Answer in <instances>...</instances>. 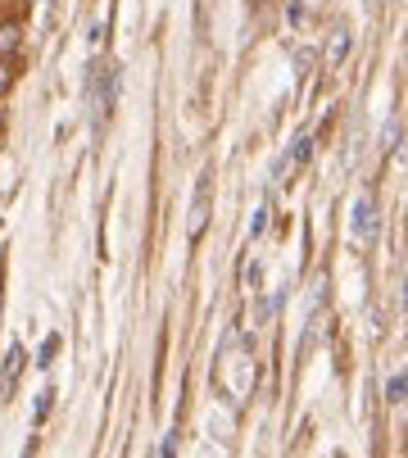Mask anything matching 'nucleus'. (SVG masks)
I'll use <instances>...</instances> for the list:
<instances>
[{
    "label": "nucleus",
    "instance_id": "obj_14",
    "mask_svg": "<svg viewBox=\"0 0 408 458\" xmlns=\"http://www.w3.org/2000/svg\"><path fill=\"white\" fill-rule=\"evenodd\" d=\"M23 458H32V445H28V449H23Z\"/></svg>",
    "mask_w": 408,
    "mask_h": 458
},
{
    "label": "nucleus",
    "instance_id": "obj_6",
    "mask_svg": "<svg viewBox=\"0 0 408 458\" xmlns=\"http://www.w3.org/2000/svg\"><path fill=\"white\" fill-rule=\"evenodd\" d=\"M23 46V28L19 23H0V59H10Z\"/></svg>",
    "mask_w": 408,
    "mask_h": 458
},
{
    "label": "nucleus",
    "instance_id": "obj_8",
    "mask_svg": "<svg viewBox=\"0 0 408 458\" xmlns=\"http://www.w3.org/2000/svg\"><path fill=\"white\" fill-rule=\"evenodd\" d=\"M404 390H408V381H404V372H395V377L386 381V400H390V404H404Z\"/></svg>",
    "mask_w": 408,
    "mask_h": 458
},
{
    "label": "nucleus",
    "instance_id": "obj_13",
    "mask_svg": "<svg viewBox=\"0 0 408 458\" xmlns=\"http://www.w3.org/2000/svg\"><path fill=\"white\" fill-rule=\"evenodd\" d=\"M173 454H177V436H168V440H164V454H159V458H173Z\"/></svg>",
    "mask_w": 408,
    "mask_h": 458
},
{
    "label": "nucleus",
    "instance_id": "obj_5",
    "mask_svg": "<svg viewBox=\"0 0 408 458\" xmlns=\"http://www.w3.org/2000/svg\"><path fill=\"white\" fill-rule=\"evenodd\" d=\"M345 55H350V28H336L331 41H327V69H336Z\"/></svg>",
    "mask_w": 408,
    "mask_h": 458
},
{
    "label": "nucleus",
    "instance_id": "obj_9",
    "mask_svg": "<svg viewBox=\"0 0 408 458\" xmlns=\"http://www.w3.org/2000/svg\"><path fill=\"white\" fill-rule=\"evenodd\" d=\"M55 354H59V336H46V341H41V354H37V368H50Z\"/></svg>",
    "mask_w": 408,
    "mask_h": 458
},
{
    "label": "nucleus",
    "instance_id": "obj_1",
    "mask_svg": "<svg viewBox=\"0 0 408 458\" xmlns=\"http://www.w3.org/2000/svg\"><path fill=\"white\" fill-rule=\"evenodd\" d=\"M204 227H209V182H200V191H195V209H191V218H186V236L200 241Z\"/></svg>",
    "mask_w": 408,
    "mask_h": 458
},
{
    "label": "nucleus",
    "instance_id": "obj_10",
    "mask_svg": "<svg viewBox=\"0 0 408 458\" xmlns=\"http://www.w3.org/2000/svg\"><path fill=\"white\" fill-rule=\"evenodd\" d=\"M50 400H55L50 390H41V395H37V422H46V418H50Z\"/></svg>",
    "mask_w": 408,
    "mask_h": 458
},
{
    "label": "nucleus",
    "instance_id": "obj_4",
    "mask_svg": "<svg viewBox=\"0 0 408 458\" xmlns=\"http://www.w3.org/2000/svg\"><path fill=\"white\" fill-rule=\"evenodd\" d=\"M309 155H313V137L304 132V137H295V150H291V159H282V164H277V173H272V177H277V182H282V177H291V173H295L300 164H309Z\"/></svg>",
    "mask_w": 408,
    "mask_h": 458
},
{
    "label": "nucleus",
    "instance_id": "obj_12",
    "mask_svg": "<svg viewBox=\"0 0 408 458\" xmlns=\"http://www.w3.org/2000/svg\"><path fill=\"white\" fill-rule=\"evenodd\" d=\"M263 218H268V205L254 214V223H250V236H259V232H263Z\"/></svg>",
    "mask_w": 408,
    "mask_h": 458
},
{
    "label": "nucleus",
    "instance_id": "obj_2",
    "mask_svg": "<svg viewBox=\"0 0 408 458\" xmlns=\"http://www.w3.org/2000/svg\"><path fill=\"white\" fill-rule=\"evenodd\" d=\"M354 236L368 245L377 241V209H372V195H359V205H354Z\"/></svg>",
    "mask_w": 408,
    "mask_h": 458
},
{
    "label": "nucleus",
    "instance_id": "obj_7",
    "mask_svg": "<svg viewBox=\"0 0 408 458\" xmlns=\"http://www.w3.org/2000/svg\"><path fill=\"white\" fill-rule=\"evenodd\" d=\"M399 132H404V123H399V114H390V118H386V137H381V146H386V150H399Z\"/></svg>",
    "mask_w": 408,
    "mask_h": 458
},
{
    "label": "nucleus",
    "instance_id": "obj_11",
    "mask_svg": "<svg viewBox=\"0 0 408 458\" xmlns=\"http://www.w3.org/2000/svg\"><path fill=\"white\" fill-rule=\"evenodd\" d=\"M10 82H14V69H10V59H0V96L10 91Z\"/></svg>",
    "mask_w": 408,
    "mask_h": 458
},
{
    "label": "nucleus",
    "instance_id": "obj_3",
    "mask_svg": "<svg viewBox=\"0 0 408 458\" xmlns=\"http://www.w3.org/2000/svg\"><path fill=\"white\" fill-rule=\"evenodd\" d=\"M23 363H28V354H23V345H14L5 354V363H0V395H14V381H19Z\"/></svg>",
    "mask_w": 408,
    "mask_h": 458
}]
</instances>
